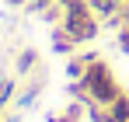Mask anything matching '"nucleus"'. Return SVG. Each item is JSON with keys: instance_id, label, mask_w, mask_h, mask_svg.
<instances>
[{"instance_id": "2", "label": "nucleus", "mask_w": 129, "mask_h": 122, "mask_svg": "<svg viewBox=\"0 0 129 122\" xmlns=\"http://www.w3.org/2000/svg\"><path fill=\"white\" fill-rule=\"evenodd\" d=\"M80 80H84V87H87V94H91L94 105H112L122 94V87H119V80H115V73H112V66H108L105 59H94L84 70Z\"/></svg>"}, {"instance_id": "1", "label": "nucleus", "mask_w": 129, "mask_h": 122, "mask_svg": "<svg viewBox=\"0 0 129 122\" xmlns=\"http://www.w3.org/2000/svg\"><path fill=\"white\" fill-rule=\"evenodd\" d=\"M59 24L66 28V35L77 42V45H84V42H94L101 35V18L91 11V4L87 0H66L63 4V18Z\"/></svg>"}, {"instance_id": "15", "label": "nucleus", "mask_w": 129, "mask_h": 122, "mask_svg": "<svg viewBox=\"0 0 129 122\" xmlns=\"http://www.w3.org/2000/svg\"><path fill=\"white\" fill-rule=\"evenodd\" d=\"M0 119H4V108H0Z\"/></svg>"}, {"instance_id": "6", "label": "nucleus", "mask_w": 129, "mask_h": 122, "mask_svg": "<svg viewBox=\"0 0 129 122\" xmlns=\"http://www.w3.org/2000/svg\"><path fill=\"white\" fill-rule=\"evenodd\" d=\"M105 108H108V115H112V122H129V91H122V94L112 105H105Z\"/></svg>"}, {"instance_id": "16", "label": "nucleus", "mask_w": 129, "mask_h": 122, "mask_svg": "<svg viewBox=\"0 0 129 122\" xmlns=\"http://www.w3.org/2000/svg\"><path fill=\"white\" fill-rule=\"evenodd\" d=\"M59 4H66V0H59Z\"/></svg>"}, {"instance_id": "13", "label": "nucleus", "mask_w": 129, "mask_h": 122, "mask_svg": "<svg viewBox=\"0 0 129 122\" xmlns=\"http://www.w3.org/2000/svg\"><path fill=\"white\" fill-rule=\"evenodd\" d=\"M4 4H7V7H24L28 0H4Z\"/></svg>"}, {"instance_id": "11", "label": "nucleus", "mask_w": 129, "mask_h": 122, "mask_svg": "<svg viewBox=\"0 0 129 122\" xmlns=\"http://www.w3.org/2000/svg\"><path fill=\"white\" fill-rule=\"evenodd\" d=\"M52 4H56V0H28L24 11H28V14H42L45 7H52Z\"/></svg>"}, {"instance_id": "12", "label": "nucleus", "mask_w": 129, "mask_h": 122, "mask_svg": "<svg viewBox=\"0 0 129 122\" xmlns=\"http://www.w3.org/2000/svg\"><path fill=\"white\" fill-rule=\"evenodd\" d=\"M45 122H77V119H70V115H56V112H49V115H45Z\"/></svg>"}, {"instance_id": "5", "label": "nucleus", "mask_w": 129, "mask_h": 122, "mask_svg": "<svg viewBox=\"0 0 129 122\" xmlns=\"http://www.w3.org/2000/svg\"><path fill=\"white\" fill-rule=\"evenodd\" d=\"M35 66H39V52H35V49H21L18 59H14V73H18V77H28Z\"/></svg>"}, {"instance_id": "9", "label": "nucleus", "mask_w": 129, "mask_h": 122, "mask_svg": "<svg viewBox=\"0 0 129 122\" xmlns=\"http://www.w3.org/2000/svg\"><path fill=\"white\" fill-rule=\"evenodd\" d=\"M87 105H91V101H77V98H73V101L63 108V115H70V119L80 122V119H84V112H87Z\"/></svg>"}, {"instance_id": "7", "label": "nucleus", "mask_w": 129, "mask_h": 122, "mask_svg": "<svg viewBox=\"0 0 129 122\" xmlns=\"http://www.w3.org/2000/svg\"><path fill=\"white\" fill-rule=\"evenodd\" d=\"M42 87H45V80H42V77H39V80H31V84H28V87L21 91V94H18V108H31V105L39 101Z\"/></svg>"}, {"instance_id": "14", "label": "nucleus", "mask_w": 129, "mask_h": 122, "mask_svg": "<svg viewBox=\"0 0 129 122\" xmlns=\"http://www.w3.org/2000/svg\"><path fill=\"white\" fill-rule=\"evenodd\" d=\"M0 122H18V115H7V119H0Z\"/></svg>"}, {"instance_id": "8", "label": "nucleus", "mask_w": 129, "mask_h": 122, "mask_svg": "<svg viewBox=\"0 0 129 122\" xmlns=\"http://www.w3.org/2000/svg\"><path fill=\"white\" fill-rule=\"evenodd\" d=\"M14 91H18V80H14V77H0V108H7V105H11Z\"/></svg>"}, {"instance_id": "3", "label": "nucleus", "mask_w": 129, "mask_h": 122, "mask_svg": "<svg viewBox=\"0 0 129 122\" xmlns=\"http://www.w3.org/2000/svg\"><path fill=\"white\" fill-rule=\"evenodd\" d=\"M49 42H52V52H56V56H70V52L77 49V42L66 35V28H63V24H56V28L49 32Z\"/></svg>"}, {"instance_id": "4", "label": "nucleus", "mask_w": 129, "mask_h": 122, "mask_svg": "<svg viewBox=\"0 0 129 122\" xmlns=\"http://www.w3.org/2000/svg\"><path fill=\"white\" fill-rule=\"evenodd\" d=\"M87 4H91V11H94L101 21L105 18H119L122 7H126V0H87Z\"/></svg>"}, {"instance_id": "10", "label": "nucleus", "mask_w": 129, "mask_h": 122, "mask_svg": "<svg viewBox=\"0 0 129 122\" xmlns=\"http://www.w3.org/2000/svg\"><path fill=\"white\" fill-rule=\"evenodd\" d=\"M115 45H119V49L129 56V24H122V28L115 32Z\"/></svg>"}]
</instances>
